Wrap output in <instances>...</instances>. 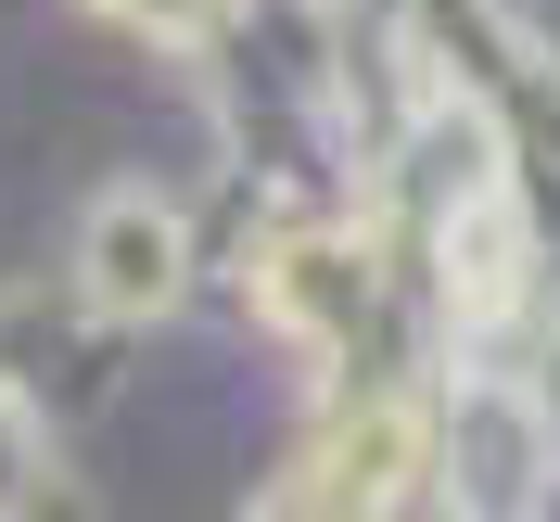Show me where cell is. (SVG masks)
<instances>
[{
    "instance_id": "2",
    "label": "cell",
    "mask_w": 560,
    "mask_h": 522,
    "mask_svg": "<svg viewBox=\"0 0 560 522\" xmlns=\"http://www.w3.org/2000/svg\"><path fill=\"white\" fill-rule=\"evenodd\" d=\"M115 13H140V26H178V38L217 26V0H115Z\"/></svg>"
},
{
    "instance_id": "1",
    "label": "cell",
    "mask_w": 560,
    "mask_h": 522,
    "mask_svg": "<svg viewBox=\"0 0 560 522\" xmlns=\"http://www.w3.org/2000/svg\"><path fill=\"white\" fill-rule=\"evenodd\" d=\"M178 293V217L166 205H103L90 217V306L103 318H153Z\"/></svg>"
}]
</instances>
